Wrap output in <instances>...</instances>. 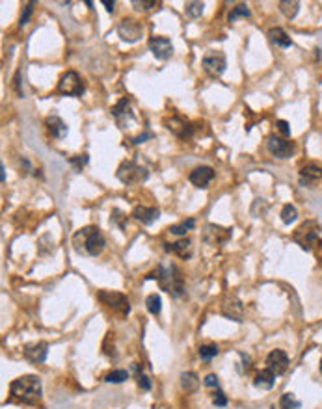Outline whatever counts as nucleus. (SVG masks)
I'll return each instance as SVG.
<instances>
[{"instance_id": "8", "label": "nucleus", "mask_w": 322, "mask_h": 409, "mask_svg": "<svg viewBox=\"0 0 322 409\" xmlns=\"http://www.w3.org/2000/svg\"><path fill=\"white\" fill-rule=\"evenodd\" d=\"M225 65H227V60L222 51H209L203 56V69L210 77H220L225 71Z\"/></svg>"}, {"instance_id": "35", "label": "nucleus", "mask_w": 322, "mask_h": 409, "mask_svg": "<svg viewBox=\"0 0 322 409\" xmlns=\"http://www.w3.org/2000/svg\"><path fill=\"white\" fill-rule=\"evenodd\" d=\"M160 2H155V0H133V6L136 8L138 11H149L157 8Z\"/></svg>"}, {"instance_id": "46", "label": "nucleus", "mask_w": 322, "mask_h": 409, "mask_svg": "<svg viewBox=\"0 0 322 409\" xmlns=\"http://www.w3.org/2000/svg\"><path fill=\"white\" fill-rule=\"evenodd\" d=\"M0 171H2V173H0V179H2V183H6V169H4V166H0Z\"/></svg>"}, {"instance_id": "28", "label": "nucleus", "mask_w": 322, "mask_h": 409, "mask_svg": "<svg viewBox=\"0 0 322 409\" xmlns=\"http://www.w3.org/2000/svg\"><path fill=\"white\" fill-rule=\"evenodd\" d=\"M145 305H147V311L151 312V314H160V311H162V300H160L159 294H149L147 300H145Z\"/></svg>"}, {"instance_id": "9", "label": "nucleus", "mask_w": 322, "mask_h": 409, "mask_svg": "<svg viewBox=\"0 0 322 409\" xmlns=\"http://www.w3.org/2000/svg\"><path fill=\"white\" fill-rule=\"evenodd\" d=\"M266 147H268V151H270L276 158H289V156L294 153V143L285 138H277L276 134L268 136Z\"/></svg>"}, {"instance_id": "41", "label": "nucleus", "mask_w": 322, "mask_h": 409, "mask_svg": "<svg viewBox=\"0 0 322 409\" xmlns=\"http://www.w3.org/2000/svg\"><path fill=\"white\" fill-rule=\"evenodd\" d=\"M207 387H218V378H216V374H209L203 381Z\"/></svg>"}, {"instance_id": "40", "label": "nucleus", "mask_w": 322, "mask_h": 409, "mask_svg": "<svg viewBox=\"0 0 322 409\" xmlns=\"http://www.w3.org/2000/svg\"><path fill=\"white\" fill-rule=\"evenodd\" d=\"M212 404L218 405V407H224V405H227V398H225V394L222 393V391H216V393H214V398H212Z\"/></svg>"}, {"instance_id": "36", "label": "nucleus", "mask_w": 322, "mask_h": 409, "mask_svg": "<svg viewBox=\"0 0 322 409\" xmlns=\"http://www.w3.org/2000/svg\"><path fill=\"white\" fill-rule=\"evenodd\" d=\"M134 372H136V381H138V385L143 389V391H149L151 389V381H149L147 376H143L142 372H140V365H134Z\"/></svg>"}, {"instance_id": "25", "label": "nucleus", "mask_w": 322, "mask_h": 409, "mask_svg": "<svg viewBox=\"0 0 322 409\" xmlns=\"http://www.w3.org/2000/svg\"><path fill=\"white\" fill-rule=\"evenodd\" d=\"M280 10H282V13L287 19H294L298 10H300V2H296V0H282L280 2Z\"/></svg>"}, {"instance_id": "31", "label": "nucleus", "mask_w": 322, "mask_h": 409, "mask_svg": "<svg viewBox=\"0 0 322 409\" xmlns=\"http://www.w3.org/2000/svg\"><path fill=\"white\" fill-rule=\"evenodd\" d=\"M218 346L216 344H203V346H200V357L205 359V361H209V359L216 357L218 355Z\"/></svg>"}, {"instance_id": "15", "label": "nucleus", "mask_w": 322, "mask_h": 409, "mask_svg": "<svg viewBox=\"0 0 322 409\" xmlns=\"http://www.w3.org/2000/svg\"><path fill=\"white\" fill-rule=\"evenodd\" d=\"M159 209H155V207H143V204H138V207H134L133 210V218L136 221L143 225H151L153 221L159 220Z\"/></svg>"}, {"instance_id": "17", "label": "nucleus", "mask_w": 322, "mask_h": 409, "mask_svg": "<svg viewBox=\"0 0 322 409\" xmlns=\"http://www.w3.org/2000/svg\"><path fill=\"white\" fill-rule=\"evenodd\" d=\"M47 352H49L47 343H34L25 348V357L30 363H43L47 359Z\"/></svg>"}, {"instance_id": "19", "label": "nucleus", "mask_w": 322, "mask_h": 409, "mask_svg": "<svg viewBox=\"0 0 322 409\" xmlns=\"http://www.w3.org/2000/svg\"><path fill=\"white\" fill-rule=\"evenodd\" d=\"M45 127H47V130L52 134V138L61 140L67 136V125L61 121L58 116H49V118L45 119Z\"/></svg>"}, {"instance_id": "27", "label": "nucleus", "mask_w": 322, "mask_h": 409, "mask_svg": "<svg viewBox=\"0 0 322 409\" xmlns=\"http://www.w3.org/2000/svg\"><path fill=\"white\" fill-rule=\"evenodd\" d=\"M280 409H302V404L294 394L287 393L280 398Z\"/></svg>"}, {"instance_id": "16", "label": "nucleus", "mask_w": 322, "mask_h": 409, "mask_svg": "<svg viewBox=\"0 0 322 409\" xmlns=\"http://www.w3.org/2000/svg\"><path fill=\"white\" fill-rule=\"evenodd\" d=\"M231 229H225L220 225H207V231H205V240L210 242V244H224V242L229 240Z\"/></svg>"}, {"instance_id": "30", "label": "nucleus", "mask_w": 322, "mask_h": 409, "mask_svg": "<svg viewBox=\"0 0 322 409\" xmlns=\"http://www.w3.org/2000/svg\"><path fill=\"white\" fill-rule=\"evenodd\" d=\"M298 218V210H296V207H292V204H285L283 207V210H282V221L283 223H292V221L296 220Z\"/></svg>"}, {"instance_id": "13", "label": "nucleus", "mask_w": 322, "mask_h": 409, "mask_svg": "<svg viewBox=\"0 0 322 409\" xmlns=\"http://www.w3.org/2000/svg\"><path fill=\"white\" fill-rule=\"evenodd\" d=\"M166 128H168L169 132H174L175 136H179V138H190V136L194 134L192 123L184 121V119H181V118L166 119Z\"/></svg>"}, {"instance_id": "4", "label": "nucleus", "mask_w": 322, "mask_h": 409, "mask_svg": "<svg viewBox=\"0 0 322 409\" xmlns=\"http://www.w3.org/2000/svg\"><path fill=\"white\" fill-rule=\"evenodd\" d=\"M318 235H320V225L317 221H306L294 231L292 240L296 242L302 249L311 251L313 245H318Z\"/></svg>"}, {"instance_id": "42", "label": "nucleus", "mask_w": 322, "mask_h": 409, "mask_svg": "<svg viewBox=\"0 0 322 409\" xmlns=\"http://www.w3.org/2000/svg\"><path fill=\"white\" fill-rule=\"evenodd\" d=\"M19 78H20V71H17V73H15V78H13V87H15L17 95H19V97H23V92H20V82H19Z\"/></svg>"}, {"instance_id": "34", "label": "nucleus", "mask_w": 322, "mask_h": 409, "mask_svg": "<svg viewBox=\"0 0 322 409\" xmlns=\"http://www.w3.org/2000/svg\"><path fill=\"white\" fill-rule=\"evenodd\" d=\"M128 102H131V101H128V99L125 97V99H121V101H119L118 104H116V106L112 108V116H114V118H116V119H118V121H119V118H121L123 113H127V110H128Z\"/></svg>"}, {"instance_id": "47", "label": "nucleus", "mask_w": 322, "mask_h": 409, "mask_svg": "<svg viewBox=\"0 0 322 409\" xmlns=\"http://www.w3.org/2000/svg\"><path fill=\"white\" fill-rule=\"evenodd\" d=\"M320 372H322V359H320Z\"/></svg>"}, {"instance_id": "7", "label": "nucleus", "mask_w": 322, "mask_h": 409, "mask_svg": "<svg viewBox=\"0 0 322 409\" xmlns=\"http://www.w3.org/2000/svg\"><path fill=\"white\" fill-rule=\"evenodd\" d=\"M97 298L102 302V305L110 307L112 311L119 312V314H128V311H131V305H128L127 296H125V294H121V292L101 290L97 294Z\"/></svg>"}, {"instance_id": "21", "label": "nucleus", "mask_w": 322, "mask_h": 409, "mask_svg": "<svg viewBox=\"0 0 322 409\" xmlns=\"http://www.w3.org/2000/svg\"><path fill=\"white\" fill-rule=\"evenodd\" d=\"M166 251L175 253V255L181 257V259H190V257H192V245H190L188 238L177 240L175 244H166Z\"/></svg>"}, {"instance_id": "18", "label": "nucleus", "mask_w": 322, "mask_h": 409, "mask_svg": "<svg viewBox=\"0 0 322 409\" xmlns=\"http://www.w3.org/2000/svg\"><path fill=\"white\" fill-rule=\"evenodd\" d=\"M318 179H322V168L317 166V164H306L300 169V183L306 184V186H311Z\"/></svg>"}, {"instance_id": "29", "label": "nucleus", "mask_w": 322, "mask_h": 409, "mask_svg": "<svg viewBox=\"0 0 322 409\" xmlns=\"http://www.w3.org/2000/svg\"><path fill=\"white\" fill-rule=\"evenodd\" d=\"M239 17H244V19H246V17H250V8H248L246 4L235 6V8L231 10L229 15H227V20H229V22H235Z\"/></svg>"}, {"instance_id": "23", "label": "nucleus", "mask_w": 322, "mask_h": 409, "mask_svg": "<svg viewBox=\"0 0 322 409\" xmlns=\"http://www.w3.org/2000/svg\"><path fill=\"white\" fill-rule=\"evenodd\" d=\"M274 381H276V374L270 372L268 368H266V370H261V372L255 376V379H253L255 387L263 389V391H268V389L274 387Z\"/></svg>"}, {"instance_id": "37", "label": "nucleus", "mask_w": 322, "mask_h": 409, "mask_svg": "<svg viewBox=\"0 0 322 409\" xmlns=\"http://www.w3.org/2000/svg\"><path fill=\"white\" fill-rule=\"evenodd\" d=\"M69 164H73V166H75V169H77V171H80V169L88 164V154H78V156H71V158H69Z\"/></svg>"}, {"instance_id": "44", "label": "nucleus", "mask_w": 322, "mask_h": 409, "mask_svg": "<svg viewBox=\"0 0 322 409\" xmlns=\"http://www.w3.org/2000/svg\"><path fill=\"white\" fill-rule=\"evenodd\" d=\"M102 6L106 8V11L108 13H112L114 11V8H116V2H110V0H102Z\"/></svg>"}, {"instance_id": "1", "label": "nucleus", "mask_w": 322, "mask_h": 409, "mask_svg": "<svg viewBox=\"0 0 322 409\" xmlns=\"http://www.w3.org/2000/svg\"><path fill=\"white\" fill-rule=\"evenodd\" d=\"M73 245L77 251H86L88 255L97 257L102 253L104 245H106V240L102 236L101 231L95 227V225H88L84 229L77 231L75 236H73Z\"/></svg>"}, {"instance_id": "45", "label": "nucleus", "mask_w": 322, "mask_h": 409, "mask_svg": "<svg viewBox=\"0 0 322 409\" xmlns=\"http://www.w3.org/2000/svg\"><path fill=\"white\" fill-rule=\"evenodd\" d=\"M114 214H116V216H112V220H116V221H118V223H119V227H121V229H123V220H125V218H123V216L119 214V210H114Z\"/></svg>"}, {"instance_id": "6", "label": "nucleus", "mask_w": 322, "mask_h": 409, "mask_svg": "<svg viewBox=\"0 0 322 409\" xmlns=\"http://www.w3.org/2000/svg\"><path fill=\"white\" fill-rule=\"evenodd\" d=\"M58 93L69 95V97H78L84 93V84L77 71H67L61 75L60 82H58Z\"/></svg>"}, {"instance_id": "12", "label": "nucleus", "mask_w": 322, "mask_h": 409, "mask_svg": "<svg viewBox=\"0 0 322 409\" xmlns=\"http://www.w3.org/2000/svg\"><path fill=\"white\" fill-rule=\"evenodd\" d=\"M289 367V357H287V353L283 350H272L268 353V357H266V368L274 372L276 376L283 374Z\"/></svg>"}, {"instance_id": "43", "label": "nucleus", "mask_w": 322, "mask_h": 409, "mask_svg": "<svg viewBox=\"0 0 322 409\" xmlns=\"http://www.w3.org/2000/svg\"><path fill=\"white\" fill-rule=\"evenodd\" d=\"M149 138H153V134H151V132H143V134H140V136H136L133 142L134 143H142V142H145V140H149Z\"/></svg>"}, {"instance_id": "33", "label": "nucleus", "mask_w": 322, "mask_h": 409, "mask_svg": "<svg viewBox=\"0 0 322 409\" xmlns=\"http://www.w3.org/2000/svg\"><path fill=\"white\" fill-rule=\"evenodd\" d=\"M203 13V2H188L186 4V15L196 19V17H200Z\"/></svg>"}, {"instance_id": "5", "label": "nucleus", "mask_w": 322, "mask_h": 409, "mask_svg": "<svg viewBox=\"0 0 322 409\" xmlns=\"http://www.w3.org/2000/svg\"><path fill=\"white\" fill-rule=\"evenodd\" d=\"M116 175H118V179L123 184H138L147 179V169L140 166V164H136L134 160H123L119 164Z\"/></svg>"}, {"instance_id": "2", "label": "nucleus", "mask_w": 322, "mask_h": 409, "mask_svg": "<svg viewBox=\"0 0 322 409\" xmlns=\"http://www.w3.org/2000/svg\"><path fill=\"white\" fill-rule=\"evenodd\" d=\"M10 393L13 398L25 404H36L41 398V379L34 374H26L13 379L10 385Z\"/></svg>"}, {"instance_id": "20", "label": "nucleus", "mask_w": 322, "mask_h": 409, "mask_svg": "<svg viewBox=\"0 0 322 409\" xmlns=\"http://www.w3.org/2000/svg\"><path fill=\"white\" fill-rule=\"evenodd\" d=\"M222 312H224L225 316H229V318H233V320H237V322H241L244 307H242V303L239 302L237 298H229V300L224 302V305H222Z\"/></svg>"}, {"instance_id": "22", "label": "nucleus", "mask_w": 322, "mask_h": 409, "mask_svg": "<svg viewBox=\"0 0 322 409\" xmlns=\"http://www.w3.org/2000/svg\"><path fill=\"white\" fill-rule=\"evenodd\" d=\"M268 37H270L272 43H276V45L282 47V49H289V47L292 45L291 37L287 36V32L283 30V28H280V26L270 28V30H268Z\"/></svg>"}, {"instance_id": "24", "label": "nucleus", "mask_w": 322, "mask_h": 409, "mask_svg": "<svg viewBox=\"0 0 322 409\" xmlns=\"http://www.w3.org/2000/svg\"><path fill=\"white\" fill-rule=\"evenodd\" d=\"M181 387L186 391V393H194L196 389L200 387V379L194 372H184L181 374Z\"/></svg>"}, {"instance_id": "14", "label": "nucleus", "mask_w": 322, "mask_h": 409, "mask_svg": "<svg viewBox=\"0 0 322 409\" xmlns=\"http://www.w3.org/2000/svg\"><path fill=\"white\" fill-rule=\"evenodd\" d=\"M190 183L198 186V188H205L210 180L214 179V169L209 168V166H200V168H196L192 173H190Z\"/></svg>"}, {"instance_id": "11", "label": "nucleus", "mask_w": 322, "mask_h": 409, "mask_svg": "<svg viewBox=\"0 0 322 409\" xmlns=\"http://www.w3.org/2000/svg\"><path fill=\"white\" fill-rule=\"evenodd\" d=\"M149 49H151V52L155 54L157 60H168L171 56V52H174L171 41L168 37H160V36H155L149 39Z\"/></svg>"}, {"instance_id": "32", "label": "nucleus", "mask_w": 322, "mask_h": 409, "mask_svg": "<svg viewBox=\"0 0 322 409\" xmlns=\"http://www.w3.org/2000/svg\"><path fill=\"white\" fill-rule=\"evenodd\" d=\"M125 379H128L127 370H112V372L106 374V381L108 383H123Z\"/></svg>"}, {"instance_id": "39", "label": "nucleus", "mask_w": 322, "mask_h": 409, "mask_svg": "<svg viewBox=\"0 0 322 409\" xmlns=\"http://www.w3.org/2000/svg\"><path fill=\"white\" fill-rule=\"evenodd\" d=\"M276 128L283 134V136H285V138H287V136H291V127H289V123L283 121V119H277V121H276Z\"/></svg>"}, {"instance_id": "10", "label": "nucleus", "mask_w": 322, "mask_h": 409, "mask_svg": "<svg viewBox=\"0 0 322 409\" xmlns=\"http://www.w3.org/2000/svg\"><path fill=\"white\" fill-rule=\"evenodd\" d=\"M118 34L123 41H127V43H134V41H138L143 34V26L140 22L133 19H125L119 22L118 26Z\"/></svg>"}, {"instance_id": "3", "label": "nucleus", "mask_w": 322, "mask_h": 409, "mask_svg": "<svg viewBox=\"0 0 322 409\" xmlns=\"http://www.w3.org/2000/svg\"><path fill=\"white\" fill-rule=\"evenodd\" d=\"M147 279H157L160 285V288L166 292H169L171 296H183L184 294V281H183V274L175 264L171 266H162L160 264L153 274H149Z\"/></svg>"}, {"instance_id": "38", "label": "nucleus", "mask_w": 322, "mask_h": 409, "mask_svg": "<svg viewBox=\"0 0 322 409\" xmlns=\"http://www.w3.org/2000/svg\"><path fill=\"white\" fill-rule=\"evenodd\" d=\"M32 11H34V4L32 2H28V4H25V11H23V15H20V26H25L26 22H28V19H30Z\"/></svg>"}, {"instance_id": "26", "label": "nucleus", "mask_w": 322, "mask_h": 409, "mask_svg": "<svg viewBox=\"0 0 322 409\" xmlns=\"http://www.w3.org/2000/svg\"><path fill=\"white\" fill-rule=\"evenodd\" d=\"M194 225H196V220H194V218H188V220L181 221V223L169 225V229H168V231H169V233H171V235L181 236V235H186L188 231L194 229Z\"/></svg>"}]
</instances>
